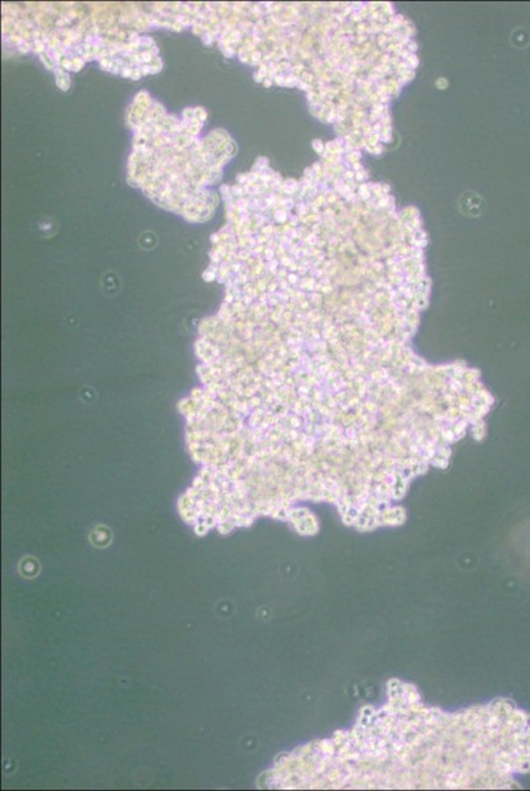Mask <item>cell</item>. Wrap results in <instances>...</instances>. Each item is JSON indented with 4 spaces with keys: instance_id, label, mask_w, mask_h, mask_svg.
<instances>
[{
    "instance_id": "6da1fadb",
    "label": "cell",
    "mask_w": 530,
    "mask_h": 791,
    "mask_svg": "<svg viewBox=\"0 0 530 791\" xmlns=\"http://www.w3.org/2000/svg\"><path fill=\"white\" fill-rule=\"evenodd\" d=\"M459 210L466 218H478L484 210V201L473 192H464L459 198Z\"/></svg>"
}]
</instances>
